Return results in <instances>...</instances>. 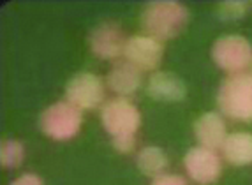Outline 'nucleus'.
Returning <instances> with one entry per match:
<instances>
[{
  "label": "nucleus",
  "instance_id": "nucleus-11",
  "mask_svg": "<svg viewBox=\"0 0 252 185\" xmlns=\"http://www.w3.org/2000/svg\"><path fill=\"white\" fill-rule=\"evenodd\" d=\"M147 92L152 99L162 102H178L185 99V83L177 74L166 71H156L148 78Z\"/></svg>",
  "mask_w": 252,
  "mask_h": 185
},
{
  "label": "nucleus",
  "instance_id": "nucleus-18",
  "mask_svg": "<svg viewBox=\"0 0 252 185\" xmlns=\"http://www.w3.org/2000/svg\"><path fill=\"white\" fill-rule=\"evenodd\" d=\"M152 185H187L184 177L180 175H171V173H164L160 177H156L152 180Z\"/></svg>",
  "mask_w": 252,
  "mask_h": 185
},
{
  "label": "nucleus",
  "instance_id": "nucleus-15",
  "mask_svg": "<svg viewBox=\"0 0 252 185\" xmlns=\"http://www.w3.org/2000/svg\"><path fill=\"white\" fill-rule=\"evenodd\" d=\"M25 159V147L18 139H4L0 145V164L4 168H18Z\"/></svg>",
  "mask_w": 252,
  "mask_h": 185
},
{
  "label": "nucleus",
  "instance_id": "nucleus-4",
  "mask_svg": "<svg viewBox=\"0 0 252 185\" xmlns=\"http://www.w3.org/2000/svg\"><path fill=\"white\" fill-rule=\"evenodd\" d=\"M212 59L222 71L240 74L252 65V46L244 35H222L212 46Z\"/></svg>",
  "mask_w": 252,
  "mask_h": 185
},
{
  "label": "nucleus",
  "instance_id": "nucleus-6",
  "mask_svg": "<svg viewBox=\"0 0 252 185\" xmlns=\"http://www.w3.org/2000/svg\"><path fill=\"white\" fill-rule=\"evenodd\" d=\"M104 81L94 72H78L65 85V101L81 111L95 110L104 102Z\"/></svg>",
  "mask_w": 252,
  "mask_h": 185
},
{
  "label": "nucleus",
  "instance_id": "nucleus-7",
  "mask_svg": "<svg viewBox=\"0 0 252 185\" xmlns=\"http://www.w3.org/2000/svg\"><path fill=\"white\" fill-rule=\"evenodd\" d=\"M185 171L190 180L199 185H210L219 180L222 173V160L215 150L205 147H194L185 154Z\"/></svg>",
  "mask_w": 252,
  "mask_h": 185
},
{
  "label": "nucleus",
  "instance_id": "nucleus-17",
  "mask_svg": "<svg viewBox=\"0 0 252 185\" xmlns=\"http://www.w3.org/2000/svg\"><path fill=\"white\" fill-rule=\"evenodd\" d=\"M134 145H136L134 136H117V138H113L115 150L120 152V154H129V152H132Z\"/></svg>",
  "mask_w": 252,
  "mask_h": 185
},
{
  "label": "nucleus",
  "instance_id": "nucleus-20",
  "mask_svg": "<svg viewBox=\"0 0 252 185\" xmlns=\"http://www.w3.org/2000/svg\"><path fill=\"white\" fill-rule=\"evenodd\" d=\"M251 69H252V65H251Z\"/></svg>",
  "mask_w": 252,
  "mask_h": 185
},
{
  "label": "nucleus",
  "instance_id": "nucleus-5",
  "mask_svg": "<svg viewBox=\"0 0 252 185\" xmlns=\"http://www.w3.org/2000/svg\"><path fill=\"white\" fill-rule=\"evenodd\" d=\"M101 122L102 127L111 134V138L136 136L141 125V115L134 102H130L127 97H115L102 104Z\"/></svg>",
  "mask_w": 252,
  "mask_h": 185
},
{
  "label": "nucleus",
  "instance_id": "nucleus-2",
  "mask_svg": "<svg viewBox=\"0 0 252 185\" xmlns=\"http://www.w3.org/2000/svg\"><path fill=\"white\" fill-rule=\"evenodd\" d=\"M217 104L220 113L238 120L252 122V74L240 72L229 74L222 81L217 93Z\"/></svg>",
  "mask_w": 252,
  "mask_h": 185
},
{
  "label": "nucleus",
  "instance_id": "nucleus-14",
  "mask_svg": "<svg viewBox=\"0 0 252 185\" xmlns=\"http://www.w3.org/2000/svg\"><path fill=\"white\" fill-rule=\"evenodd\" d=\"M168 155L166 152L159 147H145L138 152L136 157V164L138 169L147 177H160L164 175V169L168 168Z\"/></svg>",
  "mask_w": 252,
  "mask_h": 185
},
{
  "label": "nucleus",
  "instance_id": "nucleus-12",
  "mask_svg": "<svg viewBox=\"0 0 252 185\" xmlns=\"http://www.w3.org/2000/svg\"><path fill=\"white\" fill-rule=\"evenodd\" d=\"M106 81H108L109 89L118 97H129L134 92H138V89L143 83V71L124 60V62L115 63L111 67Z\"/></svg>",
  "mask_w": 252,
  "mask_h": 185
},
{
  "label": "nucleus",
  "instance_id": "nucleus-10",
  "mask_svg": "<svg viewBox=\"0 0 252 185\" xmlns=\"http://www.w3.org/2000/svg\"><path fill=\"white\" fill-rule=\"evenodd\" d=\"M194 136L198 139L199 147L217 152L219 148L222 150L229 134H227L224 118L215 111H208V113H203L194 122Z\"/></svg>",
  "mask_w": 252,
  "mask_h": 185
},
{
  "label": "nucleus",
  "instance_id": "nucleus-19",
  "mask_svg": "<svg viewBox=\"0 0 252 185\" xmlns=\"http://www.w3.org/2000/svg\"><path fill=\"white\" fill-rule=\"evenodd\" d=\"M11 185H44V184H42L41 178L37 175H34V173H25V175L18 177Z\"/></svg>",
  "mask_w": 252,
  "mask_h": 185
},
{
  "label": "nucleus",
  "instance_id": "nucleus-16",
  "mask_svg": "<svg viewBox=\"0 0 252 185\" xmlns=\"http://www.w3.org/2000/svg\"><path fill=\"white\" fill-rule=\"evenodd\" d=\"M247 2L244 0H224L219 4V16L222 20H240L247 14Z\"/></svg>",
  "mask_w": 252,
  "mask_h": 185
},
{
  "label": "nucleus",
  "instance_id": "nucleus-3",
  "mask_svg": "<svg viewBox=\"0 0 252 185\" xmlns=\"http://www.w3.org/2000/svg\"><path fill=\"white\" fill-rule=\"evenodd\" d=\"M83 123V113L69 101L50 104L39 115V127L55 141H69L74 138Z\"/></svg>",
  "mask_w": 252,
  "mask_h": 185
},
{
  "label": "nucleus",
  "instance_id": "nucleus-8",
  "mask_svg": "<svg viewBox=\"0 0 252 185\" xmlns=\"http://www.w3.org/2000/svg\"><path fill=\"white\" fill-rule=\"evenodd\" d=\"M124 57L127 62L136 65L141 71H154L159 67L164 57L162 41L156 37H150L147 34L132 35L126 41Z\"/></svg>",
  "mask_w": 252,
  "mask_h": 185
},
{
  "label": "nucleus",
  "instance_id": "nucleus-13",
  "mask_svg": "<svg viewBox=\"0 0 252 185\" xmlns=\"http://www.w3.org/2000/svg\"><path fill=\"white\" fill-rule=\"evenodd\" d=\"M224 159L233 166L252 164V132L238 130L227 136L222 147Z\"/></svg>",
  "mask_w": 252,
  "mask_h": 185
},
{
  "label": "nucleus",
  "instance_id": "nucleus-1",
  "mask_svg": "<svg viewBox=\"0 0 252 185\" xmlns=\"http://www.w3.org/2000/svg\"><path fill=\"white\" fill-rule=\"evenodd\" d=\"M189 21V11L177 0H156L145 7L141 27L145 34L159 41L177 37Z\"/></svg>",
  "mask_w": 252,
  "mask_h": 185
},
{
  "label": "nucleus",
  "instance_id": "nucleus-9",
  "mask_svg": "<svg viewBox=\"0 0 252 185\" xmlns=\"http://www.w3.org/2000/svg\"><path fill=\"white\" fill-rule=\"evenodd\" d=\"M126 41L122 30L115 23H101L92 30L90 34V50L97 59L115 60L124 55Z\"/></svg>",
  "mask_w": 252,
  "mask_h": 185
}]
</instances>
